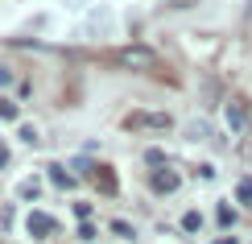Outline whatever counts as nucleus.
<instances>
[{
  "label": "nucleus",
  "instance_id": "obj_1",
  "mask_svg": "<svg viewBox=\"0 0 252 244\" xmlns=\"http://www.w3.org/2000/svg\"><path fill=\"white\" fill-rule=\"evenodd\" d=\"M124 129L165 133V129H174V116H170V112H128V116H124Z\"/></svg>",
  "mask_w": 252,
  "mask_h": 244
},
{
  "label": "nucleus",
  "instance_id": "obj_2",
  "mask_svg": "<svg viewBox=\"0 0 252 244\" xmlns=\"http://www.w3.org/2000/svg\"><path fill=\"white\" fill-rule=\"evenodd\" d=\"M116 62H120V67H132V70H153L157 67V54L149 46H124L116 54Z\"/></svg>",
  "mask_w": 252,
  "mask_h": 244
},
{
  "label": "nucleus",
  "instance_id": "obj_3",
  "mask_svg": "<svg viewBox=\"0 0 252 244\" xmlns=\"http://www.w3.org/2000/svg\"><path fill=\"white\" fill-rule=\"evenodd\" d=\"M54 228H58V219L54 215H46V211H29V215H25V232H29V236H54Z\"/></svg>",
  "mask_w": 252,
  "mask_h": 244
},
{
  "label": "nucleus",
  "instance_id": "obj_4",
  "mask_svg": "<svg viewBox=\"0 0 252 244\" xmlns=\"http://www.w3.org/2000/svg\"><path fill=\"white\" fill-rule=\"evenodd\" d=\"M178 182H182V178H178L174 170H157V174H153V190H157V195H174Z\"/></svg>",
  "mask_w": 252,
  "mask_h": 244
},
{
  "label": "nucleus",
  "instance_id": "obj_5",
  "mask_svg": "<svg viewBox=\"0 0 252 244\" xmlns=\"http://www.w3.org/2000/svg\"><path fill=\"white\" fill-rule=\"evenodd\" d=\"M91 178H95V186L103 190V195H116V174H112V166H95Z\"/></svg>",
  "mask_w": 252,
  "mask_h": 244
},
{
  "label": "nucleus",
  "instance_id": "obj_6",
  "mask_svg": "<svg viewBox=\"0 0 252 244\" xmlns=\"http://www.w3.org/2000/svg\"><path fill=\"white\" fill-rule=\"evenodd\" d=\"M227 129H232V133H244V129H248L244 108H240V104H227Z\"/></svg>",
  "mask_w": 252,
  "mask_h": 244
},
{
  "label": "nucleus",
  "instance_id": "obj_7",
  "mask_svg": "<svg viewBox=\"0 0 252 244\" xmlns=\"http://www.w3.org/2000/svg\"><path fill=\"white\" fill-rule=\"evenodd\" d=\"M50 182L54 186H75V174H66L62 166H50Z\"/></svg>",
  "mask_w": 252,
  "mask_h": 244
},
{
  "label": "nucleus",
  "instance_id": "obj_8",
  "mask_svg": "<svg viewBox=\"0 0 252 244\" xmlns=\"http://www.w3.org/2000/svg\"><path fill=\"white\" fill-rule=\"evenodd\" d=\"M17 195H21V199H37V195H41V182H37V178H25V182L17 186Z\"/></svg>",
  "mask_w": 252,
  "mask_h": 244
},
{
  "label": "nucleus",
  "instance_id": "obj_9",
  "mask_svg": "<svg viewBox=\"0 0 252 244\" xmlns=\"http://www.w3.org/2000/svg\"><path fill=\"white\" fill-rule=\"evenodd\" d=\"M17 116H21V112H17V104L0 95V120H17Z\"/></svg>",
  "mask_w": 252,
  "mask_h": 244
},
{
  "label": "nucleus",
  "instance_id": "obj_10",
  "mask_svg": "<svg viewBox=\"0 0 252 244\" xmlns=\"http://www.w3.org/2000/svg\"><path fill=\"white\" fill-rule=\"evenodd\" d=\"M215 219H219V228H232V224H236V211H232V207L223 203V207L215 211Z\"/></svg>",
  "mask_w": 252,
  "mask_h": 244
},
{
  "label": "nucleus",
  "instance_id": "obj_11",
  "mask_svg": "<svg viewBox=\"0 0 252 244\" xmlns=\"http://www.w3.org/2000/svg\"><path fill=\"white\" fill-rule=\"evenodd\" d=\"M182 228H186V232H198V228H203V215H198V211H186V215H182Z\"/></svg>",
  "mask_w": 252,
  "mask_h": 244
},
{
  "label": "nucleus",
  "instance_id": "obj_12",
  "mask_svg": "<svg viewBox=\"0 0 252 244\" xmlns=\"http://www.w3.org/2000/svg\"><path fill=\"white\" fill-rule=\"evenodd\" d=\"M236 199H240V203H252V178H240V186H236Z\"/></svg>",
  "mask_w": 252,
  "mask_h": 244
},
{
  "label": "nucleus",
  "instance_id": "obj_13",
  "mask_svg": "<svg viewBox=\"0 0 252 244\" xmlns=\"http://www.w3.org/2000/svg\"><path fill=\"white\" fill-rule=\"evenodd\" d=\"M112 232H116V236H124V240H132V236H136V232L124 224V219H116V224H112Z\"/></svg>",
  "mask_w": 252,
  "mask_h": 244
},
{
  "label": "nucleus",
  "instance_id": "obj_14",
  "mask_svg": "<svg viewBox=\"0 0 252 244\" xmlns=\"http://www.w3.org/2000/svg\"><path fill=\"white\" fill-rule=\"evenodd\" d=\"M145 162H149V166H161L165 153H161V149H149V153H145Z\"/></svg>",
  "mask_w": 252,
  "mask_h": 244
},
{
  "label": "nucleus",
  "instance_id": "obj_15",
  "mask_svg": "<svg viewBox=\"0 0 252 244\" xmlns=\"http://www.w3.org/2000/svg\"><path fill=\"white\" fill-rule=\"evenodd\" d=\"M79 240H95V228H91L87 219H83V228H79Z\"/></svg>",
  "mask_w": 252,
  "mask_h": 244
},
{
  "label": "nucleus",
  "instance_id": "obj_16",
  "mask_svg": "<svg viewBox=\"0 0 252 244\" xmlns=\"http://www.w3.org/2000/svg\"><path fill=\"white\" fill-rule=\"evenodd\" d=\"M8 83H13V70H8V67H0V87H8Z\"/></svg>",
  "mask_w": 252,
  "mask_h": 244
},
{
  "label": "nucleus",
  "instance_id": "obj_17",
  "mask_svg": "<svg viewBox=\"0 0 252 244\" xmlns=\"http://www.w3.org/2000/svg\"><path fill=\"white\" fill-rule=\"evenodd\" d=\"M4 162H8V149H0V166H4Z\"/></svg>",
  "mask_w": 252,
  "mask_h": 244
}]
</instances>
